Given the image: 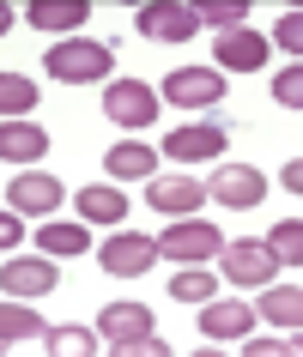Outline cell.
Returning <instances> with one entry per match:
<instances>
[{"mask_svg": "<svg viewBox=\"0 0 303 357\" xmlns=\"http://www.w3.org/2000/svg\"><path fill=\"white\" fill-rule=\"evenodd\" d=\"M110 73H115V49L97 37H61L49 49V79H61V85H97Z\"/></svg>", "mask_w": 303, "mask_h": 357, "instance_id": "cell-1", "label": "cell"}, {"mask_svg": "<svg viewBox=\"0 0 303 357\" xmlns=\"http://www.w3.org/2000/svg\"><path fill=\"white\" fill-rule=\"evenodd\" d=\"M152 248H158L164 261H176V266H200V261H212V255L225 248V236H219L212 225H200V218H176Z\"/></svg>", "mask_w": 303, "mask_h": 357, "instance_id": "cell-2", "label": "cell"}, {"mask_svg": "<svg viewBox=\"0 0 303 357\" xmlns=\"http://www.w3.org/2000/svg\"><path fill=\"white\" fill-rule=\"evenodd\" d=\"M103 115H110L115 128H152V115H158V91H152L146 79H115L103 85Z\"/></svg>", "mask_w": 303, "mask_h": 357, "instance_id": "cell-3", "label": "cell"}, {"mask_svg": "<svg viewBox=\"0 0 303 357\" xmlns=\"http://www.w3.org/2000/svg\"><path fill=\"white\" fill-rule=\"evenodd\" d=\"M164 97L176 109H212V103H225V73L219 67H176L164 79Z\"/></svg>", "mask_w": 303, "mask_h": 357, "instance_id": "cell-4", "label": "cell"}, {"mask_svg": "<svg viewBox=\"0 0 303 357\" xmlns=\"http://www.w3.org/2000/svg\"><path fill=\"white\" fill-rule=\"evenodd\" d=\"M61 284V273H55V261H49V255H13V261L0 266V291H6V297H49V291H55Z\"/></svg>", "mask_w": 303, "mask_h": 357, "instance_id": "cell-5", "label": "cell"}, {"mask_svg": "<svg viewBox=\"0 0 303 357\" xmlns=\"http://www.w3.org/2000/svg\"><path fill=\"white\" fill-rule=\"evenodd\" d=\"M219 261H225V279L230 284H273V279H279V261H273V248H267V243H225V248H219Z\"/></svg>", "mask_w": 303, "mask_h": 357, "instance_id": "cell-6", "label": "cell"}, {"mask_svg": "<svg viewBox=\"0 0 303 357\" xmlns=\"http://www.w3.org/2000/svg\"><path fill=\"white\" fill-rule=\"evenodd\" d=\"M97 261H103V273H110V279H140V273L158 261V248H152L140 230H115L110 243L97 248Z\"/></svg>", "mask_w": 303, "mask_h": 357, "instance_id": "cell-7", "label": "cell"}, {"mask_svg": "<svg viewBox=\"0 0 303 357\" xmlns=\"http://www.w3.org/2000/svg\"><path fill=\"white\" fill-rule=\"evenodd\" d=\"M6 206L19 212V218H49L61 206V182L55 176H43V169H24L6 182Z\"/></svg>", "mask_w": 303, "mask_h": 357, "instance_id": "cell-8", "label": "cell"}, {"mask_svg": "<svg viewBox=\"0 0 303 357\" xmlns=\"http://www.w3.org/2000/svg\"><path fill=\"white\" fill-rule=\"evenodd\" d=\"M207 194L219 200V206H261V194H267V182H261V169L255 164H219V176L207 182Z\"/></svg>", "mask_w": 303, "mask_h": 357, "instance_id": "cell-9", "label": "cell"}, {"mask_svg": "<svg viewBox=\"0 0 303 357\" xmlns=\"http://www.w3.org/2000/svg\"><path fill=\"white\" fill-rule=\"evenodd\" d=\"M140 37H158V43H189L200 31L194 6H176V0H158V6H140Z\"/></svg>", "mask_w": 303, "mask_h": 357, "instance_id": "cell-10", "label": "cell"}, {"mask_svg": "<svg viewBox=\"0 0 303 357\" xmlns=\"http://www.w3.org/2000/svg\"><path fill=\"white\" fill-rule=\"evenodd\" d=\"M225 139H230V133L219 128V121H194V128H176L170 139H164V158H176V164H200V158H219Z\"/></svg>", "mask_w": 303, "mask_h": 357, "instance_id": "cell-11", "label": "cell"}, {"mask_svg": "<svg viewBox=\"0 0 303 357\" xmlns=\"http://www.w3.org/2000/svg\"><path fill=\"white\" fill-rule=\"evenodd\" d=\"M200 200H207V182H194V176H164V182H146V206H152V212H170V218L200 212Z\"/></svg>", "mask_w": 303, "mask_h": 357, "instance_id": "cell-12", "label": "cell"}, {"mask_svg": "<svg viewBox=\"0 0 303 357\" xmlns=\"http://www.w3.org/2000/svg\"><path fill=\"white\" fill-rule=\"evenodd\" d=\"M212 49H219V67L225 73H255L267 61V37H255V31H225V37H212Z\"/></svg>", "mask_w": 303, "mask_h": 357, "instance_id": "cell-13", "label": "cell"}, {"mask_svg": "<svg viewBox=\"0 0 303 357\" xmlns=\"http://www.w3.org/2000/svg\"><path fill=\"white\" fill-rule=\"evenodd\" d=\"M200 327H207V339H243L255 327V309L230 303V297H207L200 303Z\"/></svg>", "mask_w": 303, "mask_h": 357, "instance_id": "cell-14", "label": "cell"}, {"mask_svg": "<svg viewBox=\"0 0 303 357\" xmlns=\"http://www.w3.org/2000/svg\"><path fill=\"white\" fill-rule=\"evenodd\" d=\"M158 321H152V309L146 303H110L103 315H97V333L110 339V345H128V339H140V333H152Z\"/></svg>", "mask_w": 303, "mask_h": 357, "instance_id": "cell-15", "label": "cell"}, {"mask_svg": "<svg viewBox=\"0 0 303 357\" xmlns=\"http://www.w3.org/2000/svg\"><path fill=\"white\" fill-rule=\"evenodd\" d=\"M49 151V133L37 121H0V164H37Z\"/></svg>", "mask_w": 303, "mask_h": 357, "instance_id": "cell-16", "label": "cell"}, {"mask_svg": "<svg viewBox=\"0 0 303 357\" xmlns=\"http://www.w3.org/2000/svg\"><path fill=\"white\" fill-rule=\"evenodd\" d=\"M103 169H110L115 182H152V169H158V151L140 146V139H121V146L103 151Z\"/></svg>", "mask_w": 303, "mask_h": 357, "instance_id": "cell-17", "label": "cell"}, {"mask_svg": "<svg viewBox=\"0 0 303 357\" xmlns=\"http://www.w3.org/2000/svg\"><path fill=\"white\" fill-rule=\"evenodd\" d=\"M79 218H85V225H121V218H128V194L110 188V182L79 188Z\"/></svg>", "mask_w": 303, "mask_h": 357, "instance_id": "cell-18", "label": "cell"}, {"mask_svg": "<svg viewBox=\"0 0 303 357\" xmlns=\"http://www.w3.org/2000/svg\"><path fill=\"white\" fill-rule=\"evenodd\" d=\"M37 243H43L49 261H61V255H85V248H91V230H85V225H67V218H43Z\"/></svg>", "mask_w": 303, "mask_h": 357, "instance_id": "cell-19", "label": "cell"}, {"mask_svg": "<svg viewBox=\"0 0 303 357\" xmlns=\"http://www.w3.org/2000/svg\"><path fill=\"white\" fill-rule=\"evenodd\" d=\"M85 19H91L85 0H37V6H31V24H37V31H79Z\"/></svg>", "mask_w": 303, "mask_h": 357, "instance_id": "cell-20", "label": "cell"}, {"mask_svg": "<svg viewBox=\"0 0 303 357\" xmlns=\"http://www.w3.org/2000/svg\"><path fill=\"white\" fill-rule=\"evenodd\" d=\"M261 321H273V327H303V297H297V284H267V297H261Z\"/></svg>", "mask_w": 303, "mask_h": 357, "instance_id": "cell-21", "label": "cell"}, {"mask_svg": "<svg viewBox=\"0 0 303 357\" xmlns=\"http://www.w3.org/2000/svg\"><path fill=\"white\" fill-rule=\"evenodd\" d=\"M37 333H43V315L24 297L0 303V345H19V339H37Z\"/></svg>", "mask_w": 303, "mask_h": 357, "instance_id": "cell-22", "label": "cell"}, {"mask_svg": "<svg viewBox=\"0 0 303 357\" xmlns=\"http://www.w3.org/2000/svg\"><path fill=\"white\" fill-rule=\"evenodd\" d=\"M37 97L43 91L24 73H0V121H6V115H31V109H37Z\"/></svg>", "mask_w": 303, "mask_h": 357, "instance_id": "cell-23", "label": "cell"}, {"mask_svg": "<svg viewBox=\"0 0 303 357\" xmlns=\"http://www.w3.org/2000/svg\"><path fill=\"white\" fill-rule=\"evenodd\" d=\"M97 333L91 327H49V357H91Z\"/></svg>", "mask_w": 303, "mask_h": 357, "instance_id": "cell-24", "label": "cell"}, {"mask_svg": "<svg viewBox=\"0 0 303 357\" xmlns=\"http://www.w3.org/2000/svg\"><path fill=\"white\" fill-rule=\"evenodd\" d=\"M212 291H219V279L200 273V266H182V273L170 279V297H176V303H207Z\"/></svg>", "mask_w": 303, "mask_h": 357, "instance_id": "cell-25", "label": "cell"}, {"mask_svg": "<svg viewBox=\"0 0 303 357\" xmlns=\"http://www.w3.org/2000/svg\"><path fill=\"white\" fill-rule=\"evenodd\" d=\"M267 248H273V261H291V266H303V225L297 218H285V225H273V236H267Z\"/></svg>", "mask_w": 303, "mask_h": 357, "instance_id": "cell-26", "label": "cell"}, {"mask_svg": "<svg viewBox=\"0 0 303 357\" xmlns=\"http://www.w3.org/2000/svg\"><path fill=\"white\" fill-rule=\"evenodd\" d=\"M194 19L200 24H212V31H219V37H225V31H243V6H200V13H194Z\"/></svg>", "mask_w": 303, "mask_h": 357, "instance_id": "cell-27", "label": "cell"}, {"mask_svg": "<svg viewBox=\"0 0 303 357\" xmlns=\"http://www.w3.org/2000/svg\"><path fill=\"white\" fill-rule=\"evenodd\" d=\"M273 97H279L285 109H297V103H303V73H297V61H291V67L273 79Z\"/></svg>", "mask_w": 303, "mask_h": 357, "instance_id": "cell-28", "label": "cell"}, {"mask_svg": "<svg viewBox=\"0 0 303 357\" xmlns=\"http://www.w3.org/2000/svg\"><path fill=\"white\" fill-rule=\"evenodd\" d=\"M273 43H279L285 55L297 61V49H303V13H285V19H279V31H273Z\"/></svg>", "mask_w": 303, "mask_h": 357, "instance_id": "cell-29", "label": "cell"}, {"mask_svg": "<svg viewBox=\"0 0 303 357\" xmlns=\"http://www.w3.org/2000/svg\"><path fill=\"white\" fill-rule=\"evenodd\" d=\"M115 351H121V357H164L170 345H164L158 333H140V339H128V345H115Z\"/></svg>", "mask_w": 303, "mask_h": 357, "instance_id": "cell-30", "label": "cell"}, {"mask_svg": "<svg viewBox=\"0 0 303 357\" xmlns=\"http://www.w3.org/2000/svg\"><path fill=\"white\" fill-rule=\"evenodd\" d=\"M19 236H24V225H19V212L6 206V212H0V248H13Z\"/></svg>", "mask_w": 303, "mask_h": 357, "instance_id": "cell-31", "label": "cell"}, {"mask_svg": "<svg viewBox=\"0 0 303 357\" xmlns=\"http://www.w3.org/2000/svg\"><path fill=\"white\" fill-rule=\"evenodd\" d=\"M285 188H291V194L303 188V158H291V164H285Z\"/></svg>", "mask_w": 303, "mask_h": 357, "instance_id": "cell-32", "label": "cell"}, {"mask_svg": "<svg viewBox=\"0 0 303 357\" xmlns=\"http://www.w3.org/2000/svg\"><path fill=\"white\" fill-rule=\"evenodd\" d=\"M6 31H13V6H0V37H6Z\"/></svg>", "mask_w": 303, "mask_h": 357, "instance_id": "cell-33", "label": "cell"}]
</instances>
